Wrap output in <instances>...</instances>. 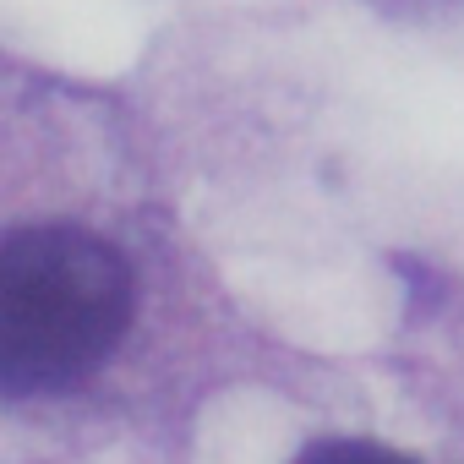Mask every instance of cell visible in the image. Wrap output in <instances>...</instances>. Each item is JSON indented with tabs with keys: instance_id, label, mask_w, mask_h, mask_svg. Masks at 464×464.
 <instances>
[{
	"instance_id": "6da1fadb",
	"label": "cell",
	"mask_w": 464,
	"mask_h": 464,
	"mask_svg": "<svg viewBox=\"0 0 464 464\" xmlns=\"http://www.w3.org/2000/svg\"><path fill=\"white\" fill-rule=\"evenodd\" d=\"M137 312L131 263L82 224H17L0 236V399L82 388Z\"/></svg>"
},
{
	"instance_id": "7a4b0ae2",
	"label": "cell",
	"mask_w": 464,
	"mask_h": 464,
	"mask_svg": "<svg viewBox=\"0 0 464 464\" xmlns=\"http://www.w3.org/2000/svg\"><path fill=\"white\" fill-rule=\"evenodd\" d=\"M295 464H420V459L382 442H361V437H328V442H312Z\"/></svg>"
}]
</instances>
